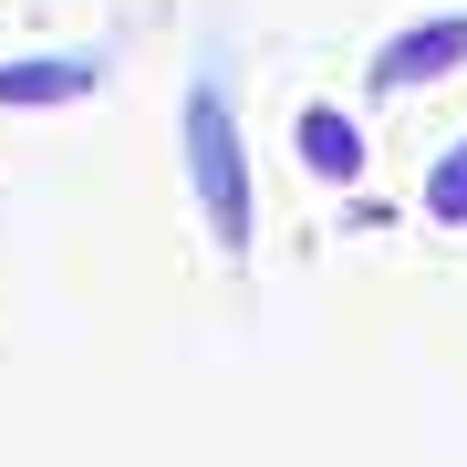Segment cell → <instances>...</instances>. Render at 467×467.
<instances>
[{
  "mask_svg": "<svg viewBox=\"0 0 467 467\" xmlns=\"http://www.w3.org/2000/svg\"><path fill=\"white\" fill-rule=\"evenodd\" d=\"M187 187H198V218L218 250H250V156H239V115H229V84H198L187 94Z\"/></svg>",
  "mask_w": 467,
  "mask_h": 467,
  "instance_id": "cell-1",
  "label": "cell"
},
{
  "mask_svg": "<svg viewBox=\"0 0 467 467\" xmlns=\"http://www.w3.org/2000/svg\"><path fill=\"white\" fill-rule=\"evenodd\" d=\"M457 63H467V11L395 32V42L374 52V84H384V94H416V84H436V73H457Z\"/></svg>",
  "mask_w": 467,
  "mask_h": 467,
  "instance_id": "cell-2",
  "label": "cell"
},
{
  "mask_svg": "<svg viewBox=\"0 0 467 467\" xmlns=\"http://www.w3.org/2000/svg\"><path fill=\"white\" fill-rule=\"evenodd\" d=\"M291 146H301V167H312V177H333V187H353V177H364V135H353V115H343V104H301Z\"/></svg>",
  "mask_w": 467,
  "mask_h": 467,
  "instance_id": "cell-3",
  "label": "cell"
},
{
  "mask_svg": "<svg viewBox=\"0 0 467 467\" xmlns=\"http://www.w3.org/2000/svg\"><path fill=\"white\" fill-rule=\"evenodd\" d=\"M84 84V63H0V104H73Z\"/></svg>",
  "mask_w": 467,
  "mask_h": 467,
  "instance_id": "cell-4",
  "label": "cell"
},
{
  "mask_svg": "<svg viewBox=\"0 0 467 467\" xmlns=\"http://www.w3.org/2000/svg\"><path fill=\"white\" fill-rule=\"evenodd\" d=\"M426 208L447 218V229H467V146H447V156L426 167Z\"/></svg>",
  "mask_w": 467,
  "mask_h": 467,
  "instance_id": "cell-5",
  "label": "cell"
}]
</instances>
